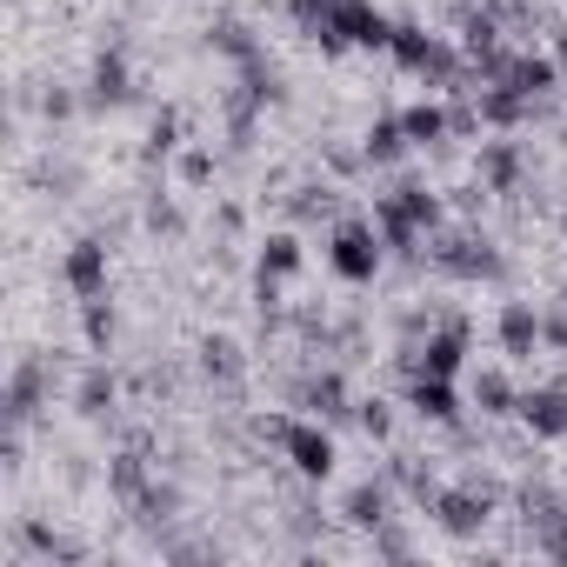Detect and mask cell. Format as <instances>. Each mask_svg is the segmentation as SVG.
I'll list each match as a JSON object with an SVG mask.
<instances>
[{"label":"cell","instance_id":"1","mask_svg":"<svg viewBox=\"0 0 567 567\" xmlns=\"http://www.w3.org/2000/svg\"><path fill=\"white\" fill-rule=\"evenodd\" d=\"M394 61L414 68V74H434V81H454V54H447L441 41L414 34V28H394Z\"/></svg>","mask_w":567,"mask_h":567},{"label":"cell","instance_id":"2","mask_svg":"<svg viewBox=\"0 0 567 567\" xmlns=\"http://www.w3.org/2000/svg\"><path fill=\"white\" fill-rule=\"evenodd\" d=\"M334 267H341L348 280H374V267H381L374 234H368V227H341V234H334Z\"/></svg>","mask_w":567,"mask_h":567},{"label":"cell","instance_id":"3","mask_svg":"<svg viewBox=\"0 0 567 567\" xmlns=\"http://www.w3.org/2000/svg\"><path fill=\"white\" fill-rule=\"evenodd\" d=\"M554 81H560V68H554V61H534V54H520V61H507V68H501V87H514V94H527V101H534V94H547Z\"/></svg>","mask_w":567,"mask_h":567},{"label":"cell","instance_id":"4","mask_svg":"<svg viewBox=\"0 0 567 567\" xmlns=\"http://www.w3.org/2000/svg\"><path fill=\"white\" fill-rule=\"evenodd\" d=\"M288 454H295L301 474H328V467H334V441L315 434V427H288Z\"/></svg>","mask_w":567,"mask_h":567},{"label":"cell","instance_id":"5","mask_svg":"<svg viewBox=\"0 0 567 567\" xmlns=\"http://www.w3.org/2000/svg\"><path fill=\"white\" fill-rule=\"evenodd\" d=\"M520 414H527L534 434H567V394H554V388H547V394H527Z\"/></svg>","mask_w":567,"mask_h":567},{"label":"cell","instance_id":"6","mask_svg":"<svg viewBox=\"0 0 567 567\" xmlns=\"http://www.w3.org/2000/svg\"><path fill=\"white\" fill-rule=\"evenodd\" d=\"M68 280L81 295H101V280H107V260H101V247L94 240H81L74 254H68Z\"/></svg>","mask_w":567,"mask_h":567},{"label":"cell","instance_id":"7","mask_svg":"<svg viewBox=\"0 0 567 567\" xmlns=\"http://www.w3.org/2000/svg\"><path fill=\"white\" fill-rule=\"evenodd\" d=\"M501 341H507V354H534V341H540V321H534V308H507L501 315Z\"/></svg>","mask_w":567,"mask_h":567},{"label":"cell","instance_id":"8","mask_svg":"<svg viewBox=\"0 0 567 567\" xmlns=\"http://www.w3.org/2000/svg\"><path fill=\"white\" fill-rule=\"evenodd\" d=\"M414 408H421V414H434V421H454V394H447V374H427V381L414 388Z\"/></svg>","mask_w":567,"mask_h":567},{"label":"cell","instance_id":"9","mask_svg":"<svg viewBox=\"0 0 567 567\" xmlns=\"http://www.w3.org/2000/svg\"><path fill=\"white\" fill-rule=\"evenodd\" d=\"M401 127H408V141H441V134H447V114H441V107H408Z\"/></svg>","mask_w":567,"mask_h":567},{"label":"cell","instance_id":"10","mask_svg":"<svg viewBox=\"0 0 567 567\" xmlns=\"http://www.w3.org/2000/svg\"><path fill=\"white\" fill-rule=\"evenodd\" d=\"M401 147H408V127H401V121H381V127L368 134V161H394Z\"/></svg>","mask_w":567,"mask_h":567},{"label":"cell","instance_id":"11","mask_svg":"<svg viewBox=\"0 0 567 567\" xmlns=\"http://www.w3.org/2000/svg\"><path fill=\"white\" fill-rule=\"evenodd\" d=\"M421 361H427V374H454V368H461V334L447 328L441 341H427V354H421Z\"/></svg>","mask_w":567,"mask_h":567},{"label":"cell","instance_id":"12","mask_svg":"<svg viewBox=\"0 0 567 567\" xmlns=\"http://www.w3.org/2000/svg\"><path fill=\"white\" fill-rule=\"evenodd\" d=\"M260 260H267V274H295V267H301V247H295V234H274Z\"/></svg>","mask_w":567,"mask_h":567},{"label":"cell","instance_id":"13","mask_svg":"<svg viewBox=\"0 0 567 567\" xmlns=\"http://www.w3.org/2000/svg\"><path fill=\"white\" fill-rule=\"evenodd\" d=\"M514 174H520L514 147H487V181H494V187H514Z\"/></svg>","mask_w":567,"mask_h":567},{"label":"cell","instance_id":"14","mask_svg":"<svg viewBox=\"0 0 567 567\" xmlns=\"http://www.w3.org/2000/svg\"><path fill=\"white\" fill-rule=\"evenodd\" d=\"M94 87H101V101H121V94H127V74H121V61H101V68H94Z\"/></svg>","mask_w":567,"mask_h":567},{"label":"cell","instance_id":"15","mask_svg":"<svg viewBox=\"0 0 567 567\" xmlns=\"http://www.w3.org/2000/svg\"><path fill=\"white\" fill-rule=\"evenodd\" d=\"M481 401H487V414H507V381L501 374H481Z\"/></svg>","mask_w":567,"mask_h":567},{"label":"cell","instance_id":"16","mask_svg":"<svg viewBox=\"0 0 567 567\" xmlns=\"http://www.w3.org/2000/svg\"><path fill=\"white\" fill-rule=\"evenodd\" d=\"M348 514H354V520H381V494H374V487H361V494L348 501Z\"/></svg>","mask_w":567,"mask_h":567}]
</instances>
